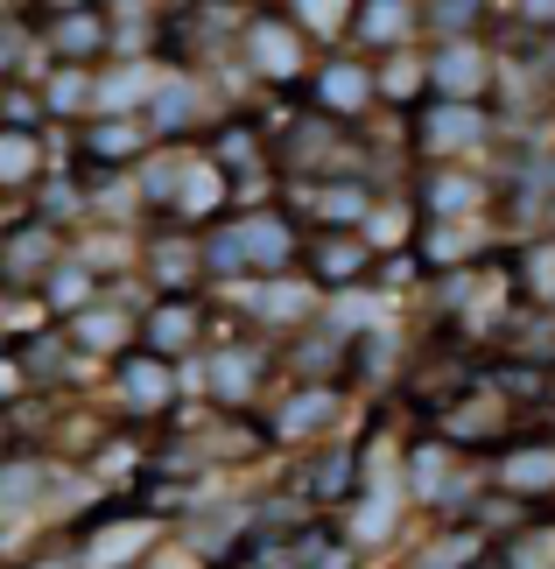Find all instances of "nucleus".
Listing matches in <instances>:
<instances>
[{"label":"nucleus","instance_id":"nucleus-1","mask_svg":"<svg viewBox=\"0 0 555 569\" xmlns=\"http://www.w3.org/2000/svg\"><path fill=\"white\" fill-rule=\"evenodd\" d=\"M239 63L260 84H281L288 92V84L309 78V36L281 8H247V21H239Z\"/></svg>","mask_w":555,"mask_h":569},{"label":"nucleus","instance_id":"nucleus-2","mask_svg":"<svg viewBox=\"0 0 555 569\" xmlns=\"http://www.w3.org/2000/svg\"><path fill=\"white\" fill-rule=\"evenodd\" d=\"M36 50L42 63H71V71H99L113 57V14L99 0H78V8H57L36 21Z\"/></svg>","mask_w":555,"mask_h":569},{"label":"nucleus","instance_id":"nucleus-3","mask_svg":"<svg viewBox=\"0 0 555 569\" xmlns=\"http://www.w3.org/2000/svg\"><path fill=\"white\" fill-rule=\"evenodd\" d=\"M493 141V113L485 106H457V99H422L415 106V127H408V148L422 162H464Z\"/></svg>","mask_w":555,"mask_h":569},{"label":"nucleus","instance_id":"nucleus-4","mask_svg":"<svg viewBox=\"0 0 555 569\" xmlns=\"http://www.w3.org/2000/svg\"><path fill=\"white\" fill-rule=\"evenodd\" d=\"M422 71H429V99H457V106H485L499 92V57L485 36L464 42H429L422 50Z\"/></svg>","mask_w":555,"mask_h":569},{"label":"nucleus","instance_id":"nucleus-5","mask_svg":"<svg viewBox=\"0 0 555 569\" xmlns=\"http://www.w3.org/2000/svg\"><path fill=\"white\" fill-rule=\"evenodd\" d=\"M268 380H275V352L260 338L211 345L205 352V393L218 401V415H254V401L268 393Z\"/></svg>","mask_w":555,"mask_h":569},{"label":"nucleus","instance_id":"nucleus-6","mask_svg":"<svg viewBox=\"0 0 555 569\" xmlns=\"http://www.w3.org/2000/svg\"><path fill=\"white\" fill-rule=\"evenodd\" d=\"M205 338H211V310H205V296H148V310L135 323V345L155 359H169V366H184L205 352Z\"/></svg>","mask_w":555,"mask_h":569},{"label":"nucleus","instance_id":"nucleus-7","mask_svg":"<svg viewBox=\"0 0 555 569\" xmlns=\"http://www.w3.org/2000/svg\"><path fill=\"white\" fill-rule=\"evenodd\" d=\"M296 274H303L317 296H330V289H338V296H345V289H373V274H380V253H373L359 232H303Z\"/></svg>","mask_w":555,"mask_h":569},{"label":"nucleus","instance_id":"nucleus-8","mask_svg":"<svg viewBox=\"0 0 555 569\" xmlns=\"http://www.w3.org/2000/svg\"><path fill=\"white\" fill-rule=\"evenodd\" d=\"M205 113H211V99H205V84H197L184 63H162L155 71V92L141 106V127L155 134V148H190V134H205Z\"/></svg>","mask_w":555,"mask_h":569},{"label":"nucleus","instance_id":"nucleus-9","mask_svg":"<svg viewBox=\"0 0 555 569\" xmlns=\"http://www.w3.org/2000/svg\"><path fill=\"white\" fill-rule=\"evenodd\" d=\"M345 422V387H303L288 380V393L260 415V443H317V436H330Z\"/></svg>","mask_w":555,"mask_h":569},{"label":"nucleus","instance_id":"nucleus-10","mask_svg":"<svg viewBox=\"0 0 555 569\" xmlns=\"http://www.w3.org/2000/svg\"><path fill=\"white\" fill-rule=\"evenodd\" d=\"M113 366V401L127 422H162V415L176 408V387H184V373H176L169 359H155V352H120V359H106Z\"/></svg>","mask_w":555,"mask_h":569},{"label":"nucleus","instance_id":"nucleus-11","mask_svg":"<svg viewBox=\"0 0 555 569\" xmlns=\"http://www.w3.org/2000/svg\"><path fill=\"white\" fill-rule=\"evenodd\" d=\"M506 429H514V408H506L493 387H464L457 401L436 408V436H443L457 457H464V450H499Z\"/></svg>","mask_w":555,"mask_h":569},{"label":"nucleus","instance_id":"nucleus-12","mask_svg":"<svg viewBox=\"0 0 555 569\" xmlns=\"http://www.w3.org/2000/svg\"><path fill=\"white\" fill-rule=\"evenodd\" d=\"M155 156V134L141 127V113H92L78 127V162L106 169V177H127Z\"/></svg>","mask_w":555,"mask_h":569},{"label":"nucleus","instance_id":"nucleus-13","mask_svg":"<svg viewBox=\"0 0 555 569\" xmlns=\"http://www.w3.org/2000/svg\"><path fill=\"white\" fill-rule=\"evenodd\" d=\"M303 92H309V106H317L324 120H338V127H359L373 106H380V99H373V63H359V57L309 63Z\"/></svg>","mask_w":555,"mask_h":569},{"label":"nucleus","instance_id":"nucleus-14","mask_svg":"<svg viewBox=\"0 0 555 569\" xmlns=\"http://www.w3.org/2000/svg\"><path fill=\"white\" fill-rule=\"evenodd\" d=\"M226 296H232V310H239V317L268 323V331H275V323H281V331H303V323H309V317L324 310V296L309 289L303 274H268V281H232Z\"/></svg>","mask_w":555,"mask_h":569},{"label":"nucleus","instance_id":"nucleus-15","mask_svg":"<svg viewBox=\"0 0 555 569\" xmlns=\"http://www.w3.org/2000/svg\"><path fill=\"white\" fill-rule=\"evenodd\" d=\"M63 253H71V232L42 226V218H8V232H0V289H36Z\"/></svg>","mask_w":555,"mask_h":569},{"label":"nucleus","instance_id":"nucleus-16","mask_svg":"<svg viewBox=\"0 0 555 569\" xmlns=\"http://www.w3.org/2000/svg\"><path fill=\"white\" fill-rule=\"evenodd\" d=\"M402 492L408 499H422V507H436V513H464L472 507V478H464V465H457V450L443 443V436H429V443H415L408 450V465H402Z\"/></svg>","mask_w":555,"mask_h":569},{"label":"nucleus","instance_id":"nucleus-17","mask_svg":"<svg viewBox=\"0 0 555 569\" xmlns=\"http://www.w3.org/2000/svg\"><path fill=\"white\" fill-rule=\"evenodd\" d=\"M415 197V218H485V204H493V183L478 177V169L464 162H422V183L408 190Z\"/></svg>","mask_w":555,"mask_h":569},{"label":"nucleus","instance_id":"nucleus-18","mask_svg":"<svg viewBox=\"0 0 555 569\" xmlns=\"http://www.w3.org/2000/svg\"><path fill=\"white\" fill-rule=\"evenodd\" d=\"M155 549V513H106V520H85V541L71 549L78 569H135Z\"/></svg>","mask_w":555,"mask_h":569},{"label":"nucleus","instance_id":"nucleus-19","mask_svg":"<svg viewBox=\"0 0 555 569\" xmlns=\"http://www.w3.org/2000/svg\"><path fill=\"white\" fill-rule=\"evenodd\" d=\"M63 492V465L50 457H0V528H29Z\"/></svg>","mask_w":555,"mask_h":569},{"label":"nucleus","instance_id":"nucleus-20","mask_svg":"<svg viewBox=\"0 0 555 569\" xmlns=\"http://www.w3.org/2000/svg\"><path fill=\"white\" fill-rule=\"evenodd\" d=\"M373 177L366 169H345V177H317V183H303V211L317 218L309 232H359L366 226V211H373Z\"/></svg>","mask_w":555,"mask_h":569},{"label":"nucleus","instance_id":"nucleus-21","mask_svg":"<svg viewBox=\"0 0 555 569\" xmlns=\"http://www.w3.org/2000/svg\"><path fill=\"white\" fill-rule=\"evenodd\" d=\"M141 281H148V296H205L197 232H155L141 247Z\"/></svg>","mask_w":555,"mask_h":569},{"label":"nucleus","instance_id":"nucleus-22","mask_svg":"<svg viewBox=\"0 0 555 569\" xmlns=\"http://www.w3.org/2000/svg\"><path fill=\"white\" fill-rule=\"evenodd\" d=\"M135 323H141V310H135V302H113V296H99V302H85L78 317H63L57 331L71 338V352L120 359V352H135Z\"/></svg>","mask_w":555,"mask_h":569},{"label":"nucleus","instance_id":"nucleus-23","mask_svg":"<svg viewBox=\"0 0 555 569\" xmlns=\"http://www.w3.org/2000/svg\"><path fill=\"white\" fill-rule=\"evenodd\" d=\"M345 359H351V338L345 331H330L324 317H309L303 331H288V380H303V387H345Z\"/></svg>","mask_w":555,"mask_h":569},{"label":"nucleus","instance_id":"nucleus-24","mask_svg":"<svg viewBox=\"0 0 555 569\" xmlns=\"http://www.w3.org/2000/svg\"><path fill=\"white\" fill-rule=\"evenodd\" d=\"M493 492L521 499V507L555 499V443H499L493 450Z\"/></svg>","mask_w":555,"mask_h":569},{"label":"nucleus","instance_id":"nucleus-25","mask_svg":"<svg viewBox=\"0 0 555 569\" xmlns=\"http://www.w3.org/2000/svg\"><path fill=\"white\" fill-rule=\"evenodd\" d=\"M359 443H338V450H317L309 457V465L288 478V486H296V499L303 507H317V513H338L351 492H359Z\"/></svg>","mask_w":555,"mask_h":569},{"label":"nucleus","instance_id":"nucleus-26","mask_svg":"<svg viewBox=\"0 0 555 569\" xmlns=\"http://www.w3.org/2000/svg\"><path fill=\"white\" fill-rule=\"evenodd\" d=\"M345 42H359V50H373V57L408 50V42H422V0H359Z\"/></svg>","mask_w":555,"mask_h":569},{"label":"nucleus","instance_id":"nucleus-27","mask_svg":"<svg viewBox=\"0 0 555 569\" xmlns=\"http://www.w3.org/2000/svg\"><path fill=\"white\" fill-rule=\"evenodd\" d=\"M415 268L422 274H450V268H478L485 260V239H478V218H422L415 226Z\"/></svg>","mask_w":555,"mask_h":569},{"label":"nucleus","instance_id":"nucleus-28","mask_svg":"<svg viewBox=\"0 0 555 569\" xmlns=\"http://www.w3.org/2000/svg\"><path fill=\"white\" fill-rule=\"evenodd\" d=\"M155 71H162V63H148V57H127L113 71H92V113H141L148 92H155Z\"/></svg>","mask_w":555,"mask_h":569},{"label":"nucleus","instance_id":"nucleus-29","mask_svg":"<svg viewBox=\"0 0 555 569\" xmlns=\"http://www.w3.org/2000/svg\"><path fill=\"white\" fill-rule=\"evenodd\" d=\"M36 302H42V317H50V323H63V317H78L85 302H99V274L85 268L78 253H63L57 268L36 281Z\"/></svg>","mask_w":555,"mask_h":569},{"label":"nucleus","instance_id":"nucleus-30","mask_svg":"<svg viewBox=\"0 0 555 569\" xmlns=\"http://www.w3.org/2000/svg\"><path fill=\"white\" fill-rule=\"evenodd\" d=\"M205 162L226 169V183L232 177H254V169H268V127H254V120H226L218 134L205 141Z\"/></svg>","mask_w":555,"mask_h":569},{"label":"nucleus","instance_id":"nucleus-31","mask_svg":"<svg viewBox=\"0 0 555 569\" xmlns=\"http://www.w3.org/2000/svg\"><path fill=\"white\" fill-rule=\"evenodd\" d=\"M42 162H50V141H42L36 127H0V197L36 190Z\"/></svg>","mask_w":555,"mask_h":569},{"label":"nucleus","instance_id":"nucleus-32","mask_svg":"<svg viewBox=\"0 0 555 569\" xmlns=\"http://www.w3.org/2000/svg\"><path fill=\"white\" fill-rule=\"evenodd\" d=\"M373 99H387V106H422V99H429L422 42H408V50H387V57H373Z\"/></svg>","mask_w":555,"mask_h":569},{"label":"nucleus","instance_id":"nucleus-33","mask_svg":"<svg viewBox=\"0 0 555 569\" xmlns=\"http://www.w3.org/2000/svg\"><path fill=\"white\" fill-rule=\"evenodd\" d=\"M506 274L521 281V296L535 310H555V239H527L521 253H506Z\"/></svg>","mask_w":555,"mask_h":569},{"label":"nucleus","instance_id":"nucleus-34","mask_svg":"<svg viewBox=\"0 0 555 569\" xmlns=\"http://www.w3.org/2000/svg\"><path fill=\"white\" fill-rule=\"evenodd\" d=\"M36 99H42V113L85 120V113H92V71H71V63H50V71L36 78Z\"/></svg>","mask_w":555,"mask_h":569},{"label":"nucleus","instance_id":"nucleus-35","mask_svg":"<svg viewBox=\"0 0 555 569\" xmlns=\"http://www.w3.org/2000/svg\"><path fill=\"white\" fill-rule=\"evenodd\" d=\"M275 8L296 21L309 42H338L351 29V8H359V0H275Z\"/></svg>","mask_w":555,"mask_h":569},{"label":"nucleus","instance_id":"nucleus-36","mask_svg":"<svg viewBox=\"0 0 555 569\" xmlns=\"http://www.w3.org/2000/svg\"><path fill=\"white\" fill-rule=\"evenodd\" d=\"M478 14H485V0H422V36L464 42V36H478Z\"/></svg>","mask_w":555,"mask_h":569},{"label":"nucleus","instance_id":"nucleus-37","mask_svg":"<svg viewBox=\"0 0 555 569\" xmlns=\"http://www.w3.org/2000/svg\"><path fill=\"white\" fill-rule=\"evenodd\" d=\"M472 562H485V535L478 528H457V535H436L408 569H472Z\"/></svg>","mask_w":555,"mask_h":569},{"label":"nucleus","instance_id":"nucleus-38","mask_svg":"<svg viewBox=\"0 0 555 569\" xmlns=\"http://www.w3.org/2000/svg\"><path fill=\"white\" fill-rule=\"evenodd\" d=\"M29 218H42V226H78L85 218V183L78 177H57V183H36V211Z\"/></svg>","mask_w":555,"mask_h":569},{"label":"nucleus","instance_id":"nucleus-39","mask_svg":"<svg viewBox=\"0 0 555 569\" xmlns=\"http://www.w3.org/2000/svg\"><path fill=\"white\" fill-rule=\"evenodd\" d=\"M499 569H555V535L542 528H514L499 549Z\"/></svg>","mask_w":555,"mask_h":569},{"label":"nucleus","instance_id":"nucleus-40","mask_svg":"<svg viewBox=\"0 0 555 569\" xmlns=\"http://www.w3.org/2000/svg\"><path fill=\"white\" fill-rule=\"evenodd\" d=\"M514 21L527 36H555V0H514Z\"/></svg>","mask_w":555,"mask_h":569},{"label":"nucleus","instance_id":"nucleus-41","mask_svg":"<svg viewBox=\"0 0 555 569\" xmlns=\"http://www.w3.org/2000/svg\"><path fill=\"white\" fill-rule=\"evenodd\" d=\"M135 569H205V562H197L190 549H162V541H155V549H148Z\"/></svg>","mask_w":555,"mask_h":569},{"label":"nucleus","instance_id":"nucleus-42","mask_svg":"<svg viewBox=\"0 0 555 569\" xmlns=\"http://www.w3.org/2000/svg\"><path fill=\"white\" fill-rule=\"evenodd\" d=\"M21 387H29L21 359H14V352H0V408H8V393H21Z\"/></svg>","mask_w":555,"mask_h":569},{"label":"nucleus","instance_id":"nucleus-43","mask_svg":"<svg viewBox=\"0 0 555 569\" xmlns=\"http://www.w3.org/2000/svg\"><path fill=\"white\" fill-rule=\"evenodd\" d=\"M8 443H14V422H8V408H0V457H8Z\"/></svg>","mask_w":555,"mask_h":569},{"label":"nucleus","instance_id":"nucleus-44","mask_svg":"<svg viewBox=\"0 0 555 569\" xmlns=\"http://www.w3.org/2000/svg\"><path fill=\"white\" fill-rule=\"evenodd\" d=\"M29 569H78L71 556H42V562H29Z\"/></svg>","mask_w":555,"mask_h":569},{"label":"nucleus","instance_id":"nucleus-45","mask_svg":"<svg viewBox=\"0 0 555 569\" xmlns=\"http://www.w3.org/2000/svg\"><path fill=\"white\" fill-rule=\"evenodd\" d=\"M57 8H78V0H36V14H57Z\"/></svg>","mask_w":555,"mask_h":569},{"label":"nucleus","instance_id":"nucleus-46","mask_svg":"<svg viewBox=\"0 0 555 569\" xmlns=\"http://www.w3.org/2000/svg\"><path fill=\"white\" fill-rule=\"evenodd\" d=\"M472 569H499V562H472Z\"/></svg>","mask_w":555,"mask_h":569},{"label":"nucleus","instance_id":"nucleus-47","mask_svg":"<svg viewBox=\"0 0 555 569\" xmlns=\"http://www.w3.org/2000/svg\"><path fill=\"white\" fill-rule=\"evenodd\" d=\"M0 232H8V211H0Z\"/></svg>","mask_w":555,"mask_h":569}]
</instances>
